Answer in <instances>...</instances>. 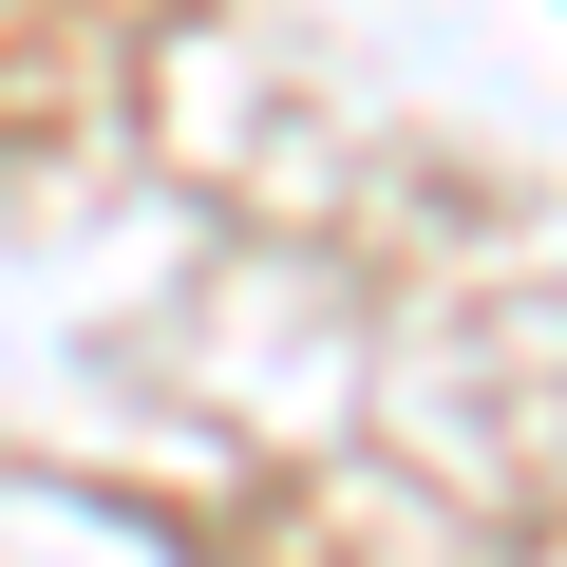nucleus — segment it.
Masks as SVG:
<instances>
[]
</instances>
